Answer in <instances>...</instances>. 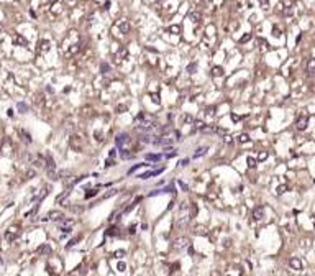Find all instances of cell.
<instances>
[{"mask_svg":"<svg viewBox=\"0 0 315 276\" xmlns=\"http://www.w3.org/2000/svg\"><path fill=\"white\" fill-rule=\"evenodd\" d=\"M105 233H107V235H118V230L115 229V227H112V229H108Z\"/></svg>","mask_w":315,"mask_h":276,"instance_id":"cell-29","label":"cell"},{"mask_svg":"<svg viewBox=\"0 0 315 276\" xmlns=\"http://www.w3.org/2000/svg\"><path fill=\"white\" fill-rule=\"evenodd\" d=\"M38 253H41V255H48V253H51V248L48 245H43V246H40V248H38Z\"/></svg>","mask_w":315,"mask_h":276,"instance_id":"cell-21","label":"cell"},{"mask_svg":"<svg viewBox=\"0 0 315 276\" xmlns=\"http://www.w3.org/2000/svg\"><path fill=\"white\" fill-rule=\"evenodd\" d=\"M176 154H177V151H176V150H169V153H166L164 156H166V158H174Z\"/></svg>","mask_w":315,"mask_h":276,"instance_id":"cell-34","label":"cell"},{"mask_svg":"<svg viewBox=\"0 0 315 276\" xmlns=\"http://www.w3.org/2000/svg\"><path fill=\"white\" fill-rule=\"evenodd\" d=\"M289 266L292 268V270H295V271H300V270H302V261L294 256V258H290V260H289Z\"/></svg>","mask_w":315,"mask_h":276,"instance_id":"cell-6","label":"cell"},{"mask_svg":"<svg viewBox=\"0 0 315 276\" xmlns=\"http://www.w3.org/2000/svg\"><path fill=\"white\" fill-rule=\"evenodd\" d=\"M153 164H149V163H138V164H135L133 168H130L128 169V174H133V173H136L138 169H141V168H151Z\"/></svg>","mask_w":315,"mask_h":276,"instance_id":"cell-7","label":"cell"},{"mask_svg":"<svg viewBox=\"0 0 315 276\" xmlns=\"http://www.w3.org/2000/svg\"><path fill=\"white\" fill-rule=\"evenodd\" d=\"M13 41H15L16 45H26L25 38H21V36H15V38H13Z\"/></svg>","mask_w":315,"mask_h":276,"instance_id":"cell-26","label":"cell"},{"mask_svg":"<svg viewBox=\"0 0 315 276\" xmlns=\"http://www.w3.org/2000/svg\"><path fill=\"white\" fill-rule=\"evenodd\" d=\"M179 30H181V28H179L177 25H174V26H171V28H169V31H173V33H179Z\"/></svg>","mask_w":315,"mask_h":276,"instance_id":"cell-39","label":"cell"},{"mask_svg":"<svg viewBox=\"0 0 315 276\" xmlns=\"http://www.w3.org/2000/svg\"><path fill=\"white\" fill-rule=\"evenodd\" d=\"M79 238H81V237H76V238H72V240L66 245V248H71V246H74V245L77 243V242H79Z\"/></svg>","mask_w":315,"mask_h":276,"instance_id":"cell-28","label":"cell"},{"mask_svg":"<svg viewBox=\"0 0 315 276\" xmlns=\"http://www.w3.org/2000/svg\"><path fill=\"white\" fill-rule=\"evenodd\" d=\"M125 268H127V265H125L123 261H118L117 263V270L118 271H125Z\"/></svg>","mask_w":315,"mask_h":276,"instance_id":"cell-33","label":"cell"},{"mask_svg":"<svg viewBox=\"0 0 315 276\" xmlns=\"http://www.w3.org/2000/svg\"><path fill=\"white\" fill-rule=\"evenodd\" d=\"M263 215H264V209H263L261 205H259V207H256V209L253 210V217H254L256 220H261V219H263Z\"/></svg>","mask_w":315,"mask_h":276,"instance_id":"cell-9","label":"cell"},{"mask_svg":"<svg viewBox=\"0 0 315 276\" xmlns=\"http://www.w3.org/2000/svg\"><path fill=\"white\" fill-rule=\"evenodd\" d=\"M97 192H99V191H97V187H95V189H92V191H87V192H86V199H90V197L97 196Z\"/></svg>","mask_w":315,"mask_h":276,"instance_id":"cell-24","label":"cell"},{"mask_svg":"<svg viewBox=\"0 0 315 276\" xmlns=\"http://www.w3.org/2000/svg\"><path fill=\"white\" fill-rule=\"evenodd\" d=\"M307 71L309 72H315V59H310L307 64Z\"/></svg>","mask_w":315,"mask_h":276,"instance_id":"cell-23","label":"cell"},{"mask_svg":"<svg viewBox=\"0 0 315 276\" xmlns=\"http://www.w3.org/2000/svg\"><path fill=\"white\" fill-rule=\"evenodd\" d=\"M130 141V137H128L127 133H120V135H117V138H115V145H117L120 150L125 148V145Z\"/></svg>","mask_w":315,"mask_h":276,"instance_id":"cell-1","label":"cell"},{"mask_svg":"<svg viewBox=\"0 0 315 276\" xmlns=\"http://www.w3.org/2000/svg\"><path fill=\"white\" fill-rule=\"evenodd\" d=\"M259 2H261V5L264 7V8H268V5H269V3H268V0H259Z\"/></svg>","mask_w":315,"mask_h":276,"instance_id":"cell-47","label":"cell"},{"mask_svg":"<svg viewBox=\"0 0 315 276\" xmlns=\"http://www.w3.org/2000/svg\"><path fill=\"white\" fill-rule=\"evenodd\" d=\"M108 71H110V66H108V64H105V62H102V66H100V72H102V74H107Z\"/></svg>","mask_w":315,"mask_h":276,"instance_id":"cell-25","label":"cell"},{"mask_svg":"<svg viewBox=\"0 0 315 276\" xmlns=\"http://www.w3.org/2000/svg\"><path fill=\"white\" fill-rule=\"evenodd\" d=\"M266 158H268V151H261V153L258 154V159H259V161H264Z\"/></svg>","mask_w":315,"mask_h":276,"instance_id":"cell-30","label":"cell"},{"mask_svg":"<svg viewBox=\"0 0 315 276\" xmlns=\"http://www.w3.org/2000/svg\"><path fill=\"white\" fill-rule=\"evenodd\" d=\"M49 2H56V0H49Z\"/></svg>","mask_w":315,"mask_h":276,"instance_id":"cell-51","label":"cell"},{"mask_svg":"<svg viewBox=\"0 0 315 276\" xmlns=\"http://www.w3.org/2000/svg\"><path fill=\"white\" fill-rule=\"evenodd\" d=\"M240 118H241V117H238V115H235V113H231V120H233V122H238Z\"/></svg>","mask_w":315,"mask_h":276,"instance_id":"cell-46","label":"cell"},{"mask_svg":"<svg viewBox=\"0 0 315 276\" xmlns=\"http://www.w3.org/2000/svg\"><path fill=\"white\" fill-rule=\"evenodd\" d=\"M164 154H161V153H149V154H146L144 158H146V161H159V159L163 158Z\"/></svg>","mask_w":315,"mask_h":276,"instance_id":"cell-11","label":"cell"},{"mask_svg":"<svg viewBox=\"0 0 315 276\" xmlns=\"http://www.w3.org/2000/svg\"><path fill=\"white\" fill-rule=\"evenodd\" d=\"M118 28H120L122 33H128V31H130V23H128V21H123V23H120Z\"/></svg>","mask_w":315,"mask_h":276,"instance_id":"cell-17","label":"cell"},{"mask_svg":"<svg viewBox=\"0 0 315 276\" xmlns=\"http://www.w3.org/2000/svg\"><path fill=\"white\" fill-rule=\"evenodd\" d=\"M20 135L23 137V141H26V143H31V137H30V133H26L25 130H20Z\"/></svg>","mask_w":315,"mask_h":276,"instance_id":"cell-20","label":"cell"},{"mask_svg":"<svg viewBox=\"0 0 315 276\" xmlns=\"http://www.w3.org/2000/svg\"><path fill=\"white\" fill-rule=\"evenodd\" d=\"M123 255H125V251H123V250H118V251H115V258H122Z\"/></svg>","mask_w":315,"mask_h":276,"instance_id":"cell-38","label":"cell"},{"mask_svg":"<svg viewBox=\"0 0 315 276\" xmlns=\"http://www.w3.org/2000/svg\"><path fill=\"white\" fill-rule=\"evenodd\" d=\"M127 110V105H117V112H125Z\"/></svg>","mask_w":315,"mask_h":276,"instance_id":"cell-41","label":"cell"},{"mask_svg":"<svg viewBox=\"0 0 315 276\" xmlns=\"http://www.w3.org/2000/svg\"><path fill=\"white\" fill-rule=\"evenodd\" d=\"M182 120H184V122H187V123H189V122H192V117H190V115H184V117H182Z\"/></svg>","mask_w":315,"mask_h":276,"instance_id":"cell-45","label":"cell"},{"mask_svg":"<svg viewBox=\"0 0 315 276\" xmlns=\"http://www.w3.org/2000/svg\"><path fill=\"white\" fill-rule=\"evenodd\" d=\"M205 153H207V146L197 148V150H195V153H194V158H200V156H203Z\"/></svg>","mask_w":315,"mask_h":276,"instance_id":"cell-14","label":"cell"},{"mask_svg":"<svg viewBox=\"0 0 315 276\" xmlns=\"http://www.w3.org/2000/svg\"><path fill=\"white\" fill-rule=\"evenodd\" d=\"M223 74V69L220 66H215V67H212V76H215V77H218V76H222Z\"/></svg>","mask_w":315,"mask_h":276,"instance_id":"cell-16","label":"cell"},{"mask_svg":"<svg viewBox=\"0 0 315 276\" xmlns=\"http://www.w3.org/2000/svg\"><path fill=\"white\" fill-rule=\"evenodd\" d=\"M179 186H181V187H182L184 191H189V186H187V184H184L182 181H179Z\"/></svg>","mask_w":315,"mask_h":276,"instance_id":"cell-44","label":"cell"},{"mask_svg":"<svg viewBox=\"0 0 315 276\" xmlns=\"http://www.w3.org/2000/svg\"><path fill=\"white\" fill-rule=\"evenodd\" d=\"M120 156H122L123 159H130L133 156V153H130L127 148H123V150H120Z\"/></svg>","mask_w":315,"mask_h":276,"instance_id":"cell-15","label":"cell"},{"mask_svg":"<svg viewBox=\"0 0 315 276\" xmlns=\"http://www.w3.org/2000/svg\"><path fill=\"white\" fill-rule=\"evenodd\" d=\"M189 20L194 21V23H199V21L202 20V13H200V12H192V13L189 15Z\"/></svg>","mask_w":315,"mask_h":276,"instance_id":"cell-10","label":"cell"},{"mask_svg":"<svg viewBox=\"0 0 315 276\" xmlns=\"http://www.w3.org/2000/svg\"><path fill=\"white\" fill-rule=\"evenodd\" d=\"M153 143L154 145H159V146H166V145H173V138L171 137H158L156 140H153Z\"/></svg>","mask_w":315,"mask_h":276,"instance_id":"cell-4","label":"cell"},{"mask_svg":"<svg viewBox=\"0 0 315 276\" xmlns=\"http://www.w3.org/2000/svg\"><path fill=\"white\" fill-rule=\"evenodd\" d=\"M286 191H287V184H281L279 187L276 189V194H277V196H281V194H284Z\"/></svg>","mask_w":315,"mask_h":276,"instance_id":"cell-22","label":"cell"},{"mask_svg":"<svg viewBox=\"0 0 315 276\" xmlns=\"http://www.w3.org/2000/svg\"><path fill=\"white\" fill-rule=\"evenodd\" d=\"M62 217H64V215H62L61 212H58V210H53V212L48 214V219H51V220H62Z\"/></svg>","mask_w":315,"mask_h":276,"instance_id":"cell-12","label":"cell"},{"mask_svg":"<svg viewBox=\"0 0 315 276\" xmlns=\"http://www.w3.org/2000/svg\"><path fill=\"white\" fill-rule=\"evenodd\" d=\"M18 110H20L21 113H25L26 110H28V107H26V105H25L23 102H20V104H18Z\"/></svg>","mask_w":315,"mask_h":276,"instance_id":"cell-32","label":"cell"},{"mask_svg":"<svg viewBox=\"0 0 315 276\" xmlns=\"http://www.w3.org/2000/svg\"><path fill=\"white\" fill-rule=\"evenodd\" d=\"M26 176H28V179H30V178H33V176H35V171H31V169H30V171L26 173Z\"/></svg>","mask_w":315,"mask_h":276,"instance_id":"cell-48","label":"cell"},{"mask_svg":"<svg viewBox=\"0 0 315 276\" xmlns=\"http://www.w3.org/2000/svg\"><path fill=\"white\" fill-rule=\"evenodd\" d=\"M187 163H189V159L186 158V159H182V161H181V163H179V164H181V166H186V164H187Z\"/></svg>","mask_w":315,"mask_h":276,"instance_id":"cell-50","label":"cell"},{"mask_svg":"<svg viewBox=\"0 0 315 276\" xmlns=\"http://www.w3.org/2000/svg\"><path fill=\"white\" fill-rule=\"evenodd\" d=\"M16 235H18V225H13V227H10V229L5 232V238L8 242H12Z\"/></svg>","mask_w":315,"mask_h":276,"instance_id":"cell-5","label":"cell"},{"mask_svg":"<svg viewBox=\"0 0 315 276\" xmlns=\"http://www.w3.org/2000/svg\"><path fill=\"white\" fill-rule=\"evenodd\" d=\"M217 130H218V128L215 127V125H210V127H203V128H202L203 133H215Z\"/></svg>","mask_w":315,"mask_h":276,"instance_id":"cell-19","label":"cell"},{"mask_svg":"<svg viewBox=\"0 0 315 276\" xmlns=\"http://www.w3.org/2000/svg\"><path fill=\"white\" fill-rule=\"evenodd\" d=\"M273 35L274 36H279L281 33H279V28H274V30H273Z\"/></svg>","mask_w":315,"mask_h":276,"instance_id":"cell-49","label":"cell"},{"mask_svg":"<svg viewBox=\"0 0 315 276\" xmlns=\"http://www.w3.org/2000/svg\"><path fill=\"white\" fill-rule=\"evenodd\" d=\"M248 40H251V33H246L244 36H241V38H240V43L243 45V43H246Z\"/></svg>","mask_w":315,"mask_h":276,"instance_id":"cell-27","label":"cell"},{"mask_svg":"<svg viewBox=\"0 0 315 276\" xmlns=\"http://www.w3.org/2000/svg\"><path fill=\"white\" fill-rule=\"evenodd\" d=\"M105 166H107V168H110V166H113V159H112V158H108L107 161H105Z\"/></svg>","mask_w":315,"mask_h":276,"instance_id":"cell-42","label":"cell"},{"mask_svg":"<svg viewBox=\"0 0 315 276\" xmlns=\"http://www.w3.org/2000/svg\"><path fill=\"white\" fill-rule=\"evenodd\" d=\"M163 171H164V168H158V169H153V171H146V173L138 174V178H140V179H149V178H153V176L161 174Z\"/></svg>","mask_w":315,"mask_h":276,"instance_id":"cell-3","label":"cell"},{"mask_svg":"<svg viewBox=\"0 0 315 276\" xmlns=\"http://www.w3.org/2000/svg\"><path fill=\"white\" fill-rule=\"evenodd\" d=\"M238 141H240V143H248V141H249V135H248V133H241V135H238Z\"/></svg>","mask_w":315,"mask_h":276,"instance_id":"cell-18","label":"cell"},{"mask_svg":"<svg viewBox=\"0 0 315 276\" xmlns=\"http://www.w3.org/2000/svg\"><path fill=\"white\" fill-rule=\"evenodd\" d=\"M151 99H153V102L154 104H159V95H158V94H151Z\"/></svg>","mask_w":315,"mask_h":276,"instance_id":"cell-37","label":"cell"},{"mask_svg":"<svg viewBox=\"0 0 315 276\" xmlns=\"http://www.w3.org/2000/svg\"><path fill=\"white\" fill-rule=\"evenodd\" d=\"M215 113V107H208L207 108V115H214Z\"/></svg>","mask_w":315,"mask_h":276,"instance_id":"cell-43","label":"cell"},{"mask_svg":"<svg viewBox=\"0 0 315 276\" xmlns=\"http://www.w3.org/2000/svg\"><path fill=\"white\" fill-rule=\"evenodd\" d=\"M294 2H295V0H294Z\"/></svg>","mask_w":315,"mask_h":276,"instance_id":"cell-52","label":"cell"},{"mask_svg":"<svg viewBox=\"0 0 315 276\" xmlns=\"http://www.w3.org/2000/svg\"><path fill=\"white\" fill-rule=\"evenodd\" d=\"M127 54H128V51L127 49H125V48H122V49H120V53H117V59H115V61H123V59H125V58H127Z\"/></svg>","mask_w":315,"mask_h":276,"instance_id":"cell-13","label":"cell"},{"mask_svg":"<svg viewBox=\"0 0 315 276\" xmlns=\"http://www.w3.org/2000/svg\"><path fill=\"white\" fill-rule=\"evenodd\" d=\"M246 163H248L249 168H254V166H256V159H254V158H248V161H246Z\"/></svg>","mask_w":315,"mask_h":276,"instance_id":"cell-35","label":"cell"},{"mask_svg":"<svg viewBox=\"0 0 315 276\" xmlns=\"http://www.w3.org/2000/svg\"><path fill=\"white\" fill-rule=\"evenodd\" d=\"M49 49V41L48 40H41L40 43H38V51L40 53H45Z\"/></svg>","mask_w":315,"mask_h":276,"instance_id":"cell-8","label":"cell"},{"mask_svg":"<svg viewBox=\"0 0 315 276\" xmlns=\"http://www.w3.org/2000/svg\"><path fill=\"white\" fill-rule=\"evenodd\" d=\"M195 67H197V64H195V62H192V64H189V66H187V71L192 74V72L195 71Z\"/></svg>","mask_w":315,"mask_h":276,"instance_id":"cell-36","label":"cell"},{"mask_svg":"<svg viewBox=\"0 0 315 276\" xmlns=\"http://www.w3.org/2000/svg\"><path fill=\"white\" fill-rule=\"evenodd\" d=\"M186 243H187V240H186V238H184V240L181 238V240H177V242H176V245H174V246H176V248H181V246H182V245H186Z\"/></svg>","mask_w":315,"mask_h":276,"instance_id":"cell-31","label":"cell"},{"mask_svg":"<svg viewBox=\"0 0 315 276\" xmlns=\"http://www.w3.org/2000/svg\"><path fill=\"white\" fill-rule=\"evenodd\" d=\"M135 232H136V225H130V229H128V233H135Z\"/></svg>","mask_w":315,"mask_h":276,"instance_id":"cell-40","label":"cell"},{"mask_svg":"<svg viewBox=\"0 0 315 276\" xmlns=\"http://www.w3.org/2000/svg\"><path fill=\"white\" fill-rule=\"evenodd\" d=\"M307 125H309V117H307V115H300V117L297 118V122H295V128H297V130H300V132H302V130H305V128H307Z\"/></svg>","mask_w":315,"mask_h":276,"instance_id":"cell-2","label":"cell"}]
</instances>
